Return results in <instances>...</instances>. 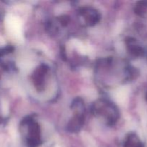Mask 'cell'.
<instances>
[{
    "label": "cell",
    "mask_w": 147,
    "mask_h": 147,
    "mask_svg": "<svg viewBox=\"0 0 147 147\" xmlns=\"http://www.w3.org/2000/svg\"><path fill=\"white\" fill-rule=\"evenodd\" d=\"M22 123L27 126V142L29 147H37L41 144L40 129L38 123L30 118L23 121Z\"/></svg>",
    "instance_id": "2"
},
{
    "label": "cell",
    "mask_w": 147,
    "mask_h": 147,
    "mask_svg": "<svg viewBox=\"0 0 147 147\" xmlns=\"http://www.w3.org/2000/svg\"><path fill=\"white\" fill-rule=\"evenodd\" d=\"M146 100H147V93H146Z\"/></svg>",
    "instance_id": "10"
},
{
    "label": "cell",
    "mask_w": 147,
    "mask_h": 147,
    "mask_svg": "<svg viewBox=\"0 0 147 147\" xmlns=\"http://www.w3.org/2000/svg\"><path fill=\"white\" fill-rule=\"evenodd\" d=\"M69 20H70V18H69L68 16H62V17H60V18H59V21H60V22L61 23L62 25L63 26H66L67 24H68L69 22Z\"/></svg>",
    "instance_id": "9"
},
{
    "label": "cell",
    "mask_w": 147,
    "mask_h": 147,
    "mask_svg": "<svg viewBox=\"0 0 147 147\" xmlns=\"http://www.w3.org/2000/svg\"><path fill=\"white\" fill-rule=\"evenodd\" d=\"M124 147H142V143L136 134L131 133L126 137Z\"/></svg>",
    "instance_id": "7"
},
{
    "label": "cell",
    "mask_w": 147,
    "mask_h": 147,
    "mask_svg": "<svg viewBox=\"0 0 147 147\" xmlns=\"http://www.w3.org/2000/svg\"><path fill=\"white\" fill-rule=\"evenodd\" d=\"M79 14L83 17L86 25H95L100 20L99 13L96 9L90 7H83L80 9Z\"/></svg>",
    "instance_id": "3"
},
{
    "label": "cell",
    "mask_w": 147,
    "mask_h": 147,
    "mask_svg": "<svg viewBox=\"0 0 147 147\" xmlns=\"http://www.w3.org/2000/svg\"><path fill=\"white\" fill-rule=\"evenodd\" d=\"M147 9V1H139L137 3L136 8H135V12L136 14L139 16H144L146 13Z\"/></svg>",
    "instance_id": "8"
},
{
    "label": "cell",
    "mask_w": 147,
    "mask_h": 147,
    "mask_svg": "<svg viewBox=\"0 0 147 147\" xmlns=\"http://www.w3.org/2000/svg\"><path fill=\"white\" fill-rule=\"evenodd\" d=\"M84 123L83 114H75L67 124V130L70 132H78L80 131Z\"/></svg>",
    "instance_id": "5"
},
{
    "label": "cell",
    "mask_w": 147,
    "mask_h": 147,
    "mask_svg": "<svg viewBox=\"0 0 147 147\" xmlns=\"http://www.w3.org/2000/svg\"><path fill=\"white\" fill-rule=\"evenodd\" d=\"M48 71V67L46 65H41L34 71L32 75V81L34 87L38 90H42L45 79Z\"/></svg>",
    "instance_id": "4"
},
{
    "label": "cell",
    "mask_w": 147,
    "mask_h": 147,
    "mask_svg": "<svg viewBox=\"0 0 147 147\" xmlns=\"http://www.w3.org/2000/svg\"><path fill=\"white\" fill-rule=\"evenodd\" d=\"M93 113L95 116L106 119L109 125L114 124L119 119V111L114 104L105 99L97 100L93 106Z\"/></svg>",
    "instance_id": "1"
},
{
    "label": "cell",
    "mask_w": 147,
    "mask_h": 147,
    "mask_svg": "<svg viewBox=\"0 0 147 147\" xmlns=\"http://www.w3.org/2000/svg\"><path fill=\"white\" fill-rule=\"evenodd\" d=\"M128 45V47H129V50L133 55L136 56V57H140L142 56L144 53V50L140 46L135 45V40L133 38H130L129 37V40H126Z\"/></svg>",
    "instance_id": "6"
}]
</instances>
